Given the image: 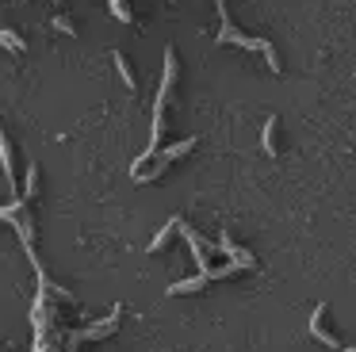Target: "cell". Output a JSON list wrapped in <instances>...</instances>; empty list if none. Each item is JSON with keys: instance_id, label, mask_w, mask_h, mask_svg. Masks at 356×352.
<instances>
[{"instance_id": "8992f818", "label": "cell", "mask_w": 356, "mask_h": 352, "mask_svg": "<svg viewBox=\"0 0 356 352\" xmlns=\"http://www.w3.org/2000/svg\"><path fill=\"white\" fill-rule=\"evenodd\" d=\"M111 61H115V69H119V77H123L127 88L138 92V77H134V69H131V61H127V54H123V50H115V54H111Z\"/></svg>"}, {"instance_id": "ba28073f", "label": "cell", "mask_w": 356, "mask_h": 352, "mask_svg": "<svg viewBox=\"0 0 356 352\" xmlns=\"http://www.w3.org/2000/svg\"><path fill=\"white\" fill-rule=\"evenodd\" d=\"M177 230H180V218H169V222H165V226H161V230H157V234H154V241H149V253L165 249V245H169V237L177 234Z\"/></svg>"}, {"instance_id": "277c9868", "label": "cell", "mask_w": 356, "mask_h": 352, "mask_svg": "<svg viewBox=\"0 0 356 352\" xmlns=\"http://www.w3.org/2000/svg\"><path fill=\"white\" fill-rule=\"evenodd\" d=\"M211 283V275L207 272H200V275H188V280H177V283H169V295H195V291H203Z\"/></svg>"}, {"instance_id": "6da1fadb", "label": "cell", "mask_w": 356, "mask_h": 352, "mask_svg": "<svg viewBox=\"0 0 356 352\" xmlns=\"http://www.w3.org/2000/svg\"><path fill=\"white\" fill-rule=\"evenodd\" d=\"M119 318H123V306H111V314L108 318H100V321H92V326L85 329V333H77L73 341H100V337H108V333H115V326H119Z\"/></svg>"}, {"instance_id": "5b68a950", "label": "cell", "mask_w": 356, "mask_h": 352, "mask_svg": "<svg viewBox=\"0 0 356 352\" xmlns=\"http://www.w3.org/2000/svg\"><path fill=\"white\" fill-rule=\"evenodd\" d=\"M0 168H4L8 184L16 188V157H12V142H8V134H4V127H0Z\"/></svg>"}, {"instance_id": "8fae6325", "label": "cell", "mask_w": 356, "mask_h": 352, "mask_svg": "<svg viewBox=\"0 0 356 352\" xmlns=\"http://www.w3.org/2000/svg\"><path fill=\"white\" fill-rule=\"evenodd\" d=\"M127 4H131V0H108L111 15H115V19H123V23H131L134 15H131V8H127Z\"/></svg>"}, {"instance_id": "9c48e42d", "label": "cell", "mask_w": 356, "mask_h": 352, "mask_svg": "<svg viewBox=\"0 0 356 352\" xmlns=\"http://www.w3.org/2000/svg\"><path fill=\"white\" fill-rule=\"evenodd\" d=\"M261 145H264V153H268V157H276V115H268V119H264Z\"/></svg>"}, {"instance_id": "7c38bea8", "label": "cell", "mask_w": 356, "mask_h": 352, "mask_svg": "<svg viewBox=\"0 0 356 352\" xmlns=\"http://www.w3.org/2000/svg\"><path fill=\"white\" fill-rule=\"evenodd\" d=\"M54 27L62 31V35H77V27H73V19H65V15H54Z\"/></svg>"}, {"instance_id": "52a82bcc", "label": "cell", "mask_w": 356, "mask_h": 352, "mask_svg": "<svg viewBox=\"0 0 356 352\" xmlns=\"http://www.w3.org/2000/svg\"><path fill=\"white\" fill-rule=\"evenodd\" d=\"M19 195H24L27 203H31V199L39 195V165H35V161L27 165V173H24V188H19Z\"/></svg>"}, {"instance_id": "30bf717a", "label": "cell", "mask_w": 356, "mask_h": 352, "mask_svg": "<svg viewBox=\"0 0 356 352\" xmlns=\"http://www.w3.org/2000/svg\"><path fill=\"white\" fill-rule=\"evenodd\" d=\"M0 46H4L8 54H24V50H27V42H24V38H19L12 27H0Z\"/></svg>"}, {"instance_id": "7a4b0ae2", "label": "cell", "mask_w": 356, "mask_h": 352, "mask_svg": "<svg viewBox=\"0 0 356 352\" xmlns=\"http://www.w3.org/2000/svg\"><path fill=\"white\" fill-rule=\"evenodd\" d=\"M325 310H330V306H318V310H314V314H310V333H314V337H318V341H322V344H325V349H341V341H337V337H333V333H330V329H325V326H322V318H325Z\"/></svg>"}, {"instance_id": "3957f363", "label": "cell", "mask_w": 356, "mask_h": 352, "mask_svg": "<svg viewBox=\"0 0 356 352\" xmlns=\"http://www.w3.org/2000/svg\"><path fill=\"white\" fill-rule=\"evenodd\" d=\"M218 253H222V257H230V260H241L245 268H253V264H257V260H253V253H245L241 245H234V237H230V234H222V237H218Z\"/></svg>"}]
</instances>
